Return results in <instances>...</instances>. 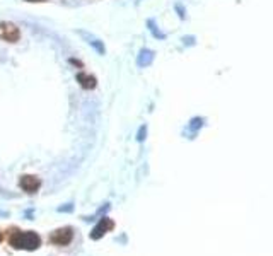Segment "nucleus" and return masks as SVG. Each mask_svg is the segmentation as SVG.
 I'll return each instance as SVG.
<instances>
[{
  "mask_svg": "<svg viewBox=\"0 0 273 256\" xmlns=\"http://www.w3.org/2000/svg\"><path fill=\"white\" fill-rule=\"evenodd\" d=\"M41 244V239L36 232H14L10 236V246L17 248V250H27L34 251Z\"/></svg>",
  "mask_w": 273,
  "mask_h": 256,
  "instance_id": "obj_1",
  "label": "nucleus"
},
{
  "mask_svg": "<svg viewBox=\"0 0 273 256\" xmlns=\"http://www.w3.org/2000/svg\"><path fill=\"white\" fill-rule=\"evenodd\" d=\"M72 241V230L70 229H60L55 230L52 234V243L56 244V246H67Z\"/></svg>",
  "mask_w": 273,
  "mask_h": 256,
  "instance_id": "obj_2",
  "label": "nucleus"
},
{
  "mask_svg": "<svg viewBox=\"0 0 273 256\" xmlns=\"http://www.w3.org/2000/svg\"><path fill=\"white\" fill-rule=\"evenodd\" d=\"M111 229H113V222H111L109 219H103V221L94 227V230H92L91 237H92V239H101L104 234L109 232Z\"/></svg>",
  "mask_w": 273,
  "mask_h": 256,
  "instance_id": "obj_3",
  "label": "nucleus"
},
{
  "mask_svg": "<svg viewBox=\"0 0 273 256\" xmlns=\"http://www.w3.org/2000/svg\"><path fill=\"white\" fill-rule=\"evenodd\" d=\"M0 36H2L3 39H7V41H16V39L19 38V31H17V28L12 26V24H2V26H0Z\"/></svg>",
  "mask_w": 273,
  "mask_h": 256,
  "instance_id": "obj_4",
  "label": "nucleus"
},
{
  "mask_svg": "<svg viewBox=\"0 0 273 256\" xmlns=\"http://www.w3.org/2000/svg\"><path fill=\"white\" fill-rule=\"evenodd\" d=\"M21 188H23L24 192L34 193L36 190L39 188V179L36 178V176H23V179H21Z\"/></svg>",
  "mask_w": 273,
  "mask_h": 256,
  "instance_id": "obj_5",
  "label": "nucleus"
},
{
  "mask_svg": "<svg viewBox=\"0 0 273 256\" xmlns=\"http://www.w3.org/2000/svg\"><path fill=\"white\" fill-rule=\"evenodd\" d=\"M152 60H154L152 50H142L140 55H136V63H138V67H147V65L152 63Z\"/></svg>",
  "mask_w": 273,
  "mask_h": 256,
  "instance_id": "obj_6",
  "label": "nucleus"
},
{
  "mask_svg": "<svg viewBox=\"0 0 273 256\" xmlns=\"http://www.w3.org/2000/svg\"><path fill=\"white\" fill-rule=\"evenodd\" d=\"M77 81L81 82V85L84 89H94L96 87V77L92 75H85V74H79Z\"/></svg>",
  "mask_w": 273,
  "mask_h": 256,
  "instance_id": "obj_7",
  "label": "nucleus"
},
{
  "mask_svg": "<svg viewBox=\"0 0 273 256\" xmlns=\"http://www.w3.org/2000/svg\"><path fill=\"white\" fill-rule=\"evenodd\" d=\"M84 38H85V39H89V41H87L89 45H91V46H94V48L98 50V52L101 53V55H104V46H103V43L99 41V39H94V38H92V36L85 34V32H84Z\"/></svg>",
  "mask_w": 273,
  "mask_h": 256,
  "instance_id": "obj_8",
  "label": "nucleus"
},
{
  "mask_svg": "<svg viewBox=\"0 0 273 256\" xmlns=\"http://www.w3.org/2000/svg\"><path fill=\"white\" fill-rule=\"evenodd\" d=\"M145 139V127L140 128V133H138V140H143Z\"/></svg>",
  "mask_w": 273,
  "mask_h": 256,
  "instance_id": "obj_9",
  "label": "nucleus"
},
{
  "mask_svg": "<svg viewBox=\"0 0 273 256\" xmlns=\"http://www.w3.org/2000/svg\"><path fill=\"white\" fill-rule=\"evenodd\" d=\"M27 2H43V0H27Z\"/></svg>",
  "mask_w": 273,
  "mask_h": 256,
  "instance_id": "obj_10",
  "label": "nucleus"
},
{
  "mask_svg": "<svg viewBox=\"0 0 273 256\" xmlns=\"http://www.w3.org/2000/svg\"><path fill=\"white\" fill-rule=\"evenodd\" d=\"M0 241H2V232H0Z\"/></svg>",
  "mask_w": 273,
  "mask_h": 256,
  "instance_id": "obj_11",
  "label": "nucleus"
}]
</instances>
